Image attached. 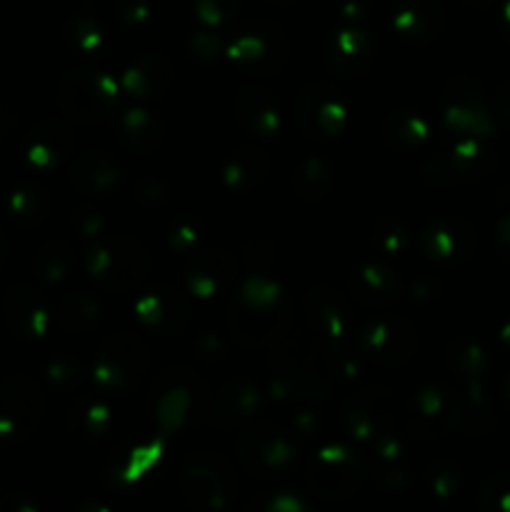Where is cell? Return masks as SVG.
<instances>
[{
    "label": "cell",
    "mask_w": 510,
    "mask_h": 512,
    "mask_svg": "<svg viewBox=\"0 0 510 512\" xmlns=\"http://www.w3.org/2000/svg\"><path fill=\"white\" fill-rule=\"evenodd\" d=\"M68 98H73V103L65 105L78 118H103V115H108L110 105L115 100V85L103 75H73L63 85V100Z\"/></svg>",
    "instance_id": "cell-1"
},
{
    "label": "cell",
    "mask_w": 510,
    "mask_h": 512,
    "mask_svg": "<svg viewBox=\"0 0 510 512\" xmlns=\"http://www.w3.org/2000/svg\"><path fill=\"white\" fill-rule=\"evenodd\" d=\"M428 238L433 240L430 250H433V255H438V258L468 255V250L473 248V235H470V230L465 228L460 220H443V223L433 225Z\"/></svg>",
    "instance_id": "cell-2"
},
{
    "label": "cell",
    "mask_w": 510,
    "mask_h": 512,
    "mask_svg": "<svg viewBox=\"0 0 510 512\" xmlns=\"http://www.w3.org/2000/svg\"><path fill=\"white\" fill-rule=\"evenodd\" d=\"M483 498L493 500L495 508L510 510V478H498L483 490Z\"/></svg>",
    "instance_id": "cell-3"
},
{
    "label": "cell",
    "mask_w": 510,
    "mask_h": 512,
    "mask_svg": "<svg viewBox=\"0 0 510 512\" xmlns=\"http://www.w3.org/2000/svg\"><path fill=\"white\" fill-rule=\"evenodd\" d=\"M495 240H498L500 255L505 260H510V215L498 223V230H495Z\"/></svg>",
    "instance_id": "cell-4"
},
{
    "label": "cell",
    "mask_w": 510,
    "mask_h": 512,
    "mask_svg": "<svg viewBox=\"0 0 510 512\" xmlns=\"http://www.w3.org/2000/svg\"><path fill=\"white\" fill-rule=\"evenodd\" d=\"M498 103H500V113H503V118L508 120V125H510V83L500 90Z\"/></svg>",
    "instance_id": "cell-5"
},
{
    "label": "cell",
    "mask_w": 510,
    "mask_h": 512,
    "mask_svg": "<svg viewBox=\"0 0 510 512\" xmlns=\"http://www.w3.org/2000/svg\"><path fill=\"white\" fill-rule=\"evenodd\" d=\"M503 20H505V35H508V38H510V3L505 5V15H503Z\"/></svg>",
    "instance_id": "cell-6"
},
{
    "label": "cell",
    "mask_w": 510,
    "mask_h": 512,
    "mask_svg": "<svg viewBox=\"0 0 510 512\" xmlns=\"http://www.w3.org/2000/svg\"><path fill=\"white\" fill-rule=\"evenodd\" d=\"M503 395H505V403H508V408H510V378L505 380V385H503Z\"/></svg>",
    "instance_id": "cell-7"
},
{
    "label": "cell",
    "mask_w": 510,
    "mask_h": 512,
    "mask_svg": "<svg viewBox=\"0 0 510 512\" xmlns=\"http://www.w3.org/2000/svg\"><path fill=\"white\" fill-rule=\"evenodd\" d=\"M503 343L510 345V325H505L503 328Z\"/></svg>",
    "instance_id": "cell-8"
}]
</instances>
